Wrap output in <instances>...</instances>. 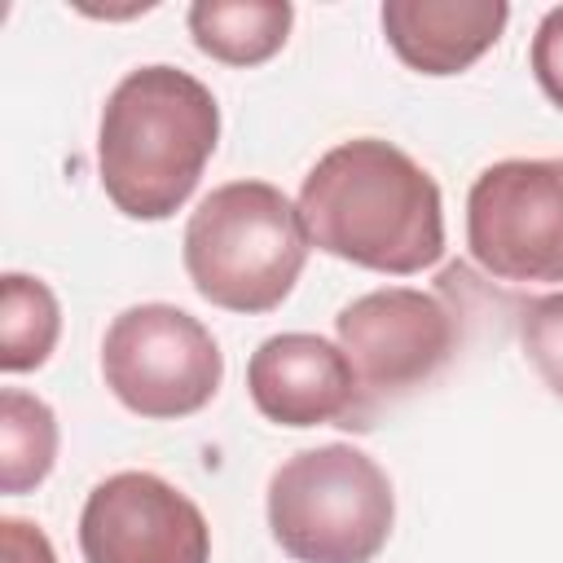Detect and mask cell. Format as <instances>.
<instances>
[{
	"label": "cell",
	"mask_w": 563,
	"mask_h": 563,
	"mask_svg": "<svg viewBox=\"0 0 563 563\" xmlns=\"http://www.w3.org/2000/svg\"><path fill=\"white\" fill-rule=\"evenodd\" d=\"M295 207L317 251L369 273L409 277L444 255L440 185L400 145L378 136L325 150L303 176Z\"/></svg>",
	"instance_id": "6da1fadb"
},
{
	"label": "cell",
	"mask_w": 563,
	"mask_h": 563,
	"mask_svg": "<svg viewBox=\"0 0 563 563\" xmlns=\"http://www.w3.org/2000/svg\"><path fill=\"white\" fill-rule=\"evenodd\" d=\"M220 141V106L202 79L176 66L128 70L106 97L97 176L128 220L176 216Z\"/></svg>",
	"instance_id": "7a4b0ae2"
},
{
	"label": "cell",
	"mask_w": 563,
	"mask_h": 563,
	"mask_svg": "<svg viewBox=\"0 0 563 563\" xmlns=\"http://www.w3.org/2000/svg\"><path fill=\"white\" fill-rule=\"evenodd\" d=\"M185 273L194 290L224 312H273L308 264L299 207L268 180H229L211 189L185 224Z\"/></svg>",
	"instance_id": "3957f363"
},
{
	"label": "cell",
	"mask_w": 563,
	"mask_h": 563,
	"mask_svg": "<svg viewBox=\"0 0 563 563\" xmlns=\"http://www.w3.org/2000/svg\"><path fill=\"white\" fill-rule=\"evenodd\" d=\"M391 523V479L356 444L299 449L268 479V528L295 563H369Z\"/></svg>",
	"instance_id": "277c9868"
},
{
	"label": "cell",
	"mask_w": 563,
	"mask_h": 563,
	"mask_svg": "<svg viewBox=\"0 0 563 563\" xmlns=\"http://www.w3.org/2000/svg\"><path fill=\"white\" fill-rule=\"evenodd\" d=\"M101 378L136 418H189L220 391L224 356L211 330L176 303H132L101 339Z\"/></svg>",
	"instance_id": "5b68a950"
},
{
	"label": "cell",
	"mask_w": 563,
	"mask_h": 563,
	"mask_svg": "<svg viewBox=\"0 0 563 563\" xmlns=\"http://www.w3.org/2000/svg\"><path fill=\"white\" fill-rule=\"evenodd\" d=\"M466 246L497 282H563V158L484 167L466 194Z\"/></svg>",
	"instance_id": "8992f818"
},
{
	"label": "cell",
	"mask_w": 563,
	"mask_h": 563,
	"mask_svg": "<svg viewBox=\"0 0 563 563\" xmlns=\"http://www.w3.org/2000/svg\"><path fill=\"white\" fill-rule=\"evenodd\" d=\"M334 334L365 396H396L435 378L457 347L453 308L440 295L413 286H383L356 295L339 308Z\"/></svg>",
	"instance_id": "52a82bcc"
},
{
	"label": "cell",
	"mask_w": 563,
	"mask_h": 563,
	"mask_svg": "<svg viewBox=\"0 0 563 563\" xmlns=\"http://www.w3.org/2000/svg\"><path fill=\"white\" fill-rule=\"evenodd\" d=\"M84 563H207L202 510L154 471L106 475L79 510Z\"/></svg>",
	"instance_id": "ba28073f"
},
{
	"label": "cell",
	"mask_w": 563,
	"mask_h": 563,
	"mask_svg": "<svg viewBox=\"0 0 563 563\" xmlns=\"http://www.w3.org/2000/svg\"><path fill=\"white\" fill-rule=\"evenodd\" d=\"M246 391L277 427H369L365 387L347 352L321 334H273L246 361Z\"/></svg>",
	"instance_id": "9c48e42d"
},
{
	"label": "cell",
	"mask_w": 563,
	"mask_h": 563,
	"mask_svg": "<svg viewBox=\"0 0 563 563\" xmlns=\"http://www.w3.org/2000/svg\"><path fill=\"white\" fill-rule=\"evenodd\" d=\"M391 53L418 75H462L506 31V0H387L378 9Z\"/></svg>",
	"instance_id": "30bf717a"
},
{
	"label": "cell",
	"mask_w": 563,
	"mask_h": 563,
	"mask_svg": "<svg viewBox=\"0 0 563 563\" xmlns=\"http://www.w3.org/2000/svg\"><path fill=\"white\" fill-rule=\"evenodd\" d=\"M295 22L290 0H198L189 4V35L198 53L224 66H260L282 53Z\"/></svg>",
	"instance_id": "8fae6325"
},
{
	"label": "cell",
	"mask_w": 563,
	"mask_h": 563,
	"mask_svg": "<svg viewBox=\"0 0 563 563\" xmlns=\"http://www.w3.org/2000/svg\"><path fill=\"white\" fill-rule=\"evenodd\" d=\"M62 334V308L57 295L31 277V273H4L0 277V369L26 374L40 369Z\"/></svg>",
	"instance_id": "7c38bea8"
},
{
	"label": "cell",
	"mask_w": 563,
	"mask_h": 563,
	"mask_svg": "<svg viewBox=\"0 0 563 563\" xmlns=\"http://www.w3.org/2000/svg\"><path fill=\"white\" fill-rule=\"evenodd\" d=\"M53 462H57L53 409L22 387H4L0 391V488L13 497L31 493L35 484L48 479Z\"/></svg>",
	"instance_id": "4fadbf2b"
},
{
	"label": "cell",
	"mask_w": 563,
	"mask_h": 563,
	"mask_svg": "<svg viewBox=\"0 0 563 563\" xmlns=\"http://www.w3.org/2000/svg\"><path fill=\"white\" fill-rule=\"evenodd\" d=\"M519 343H523V356L532 361V369L541 374V383L554 396H563V290L541 295L523 308Z\"/></svg>",
	"instance_id": "5bb4252c"
},
{
	"label": "cell",
	"mask_w": 563,
	"mask_h": 563,
	"mask_svg": "<svg viewBox=\"0 0 563 563\" xmlns=\"http://www.w3.org/2000/svg\"><path fill=\"white\" fill-rule=\"evenodd\" d=\"M528 66H532L541 92L563 110V4L550 9V13L537 22L532 48H528Z\"/></svg>",
	"instance_id": "9a60e30c"
},
{
	"label": "cell",
	"mask_w": 563,
	"mask_h": 563,
	"mask_svg": "<svg viewBox=\"0 0 563 563\" xmlns=\"http://www.w3.org/2000/svg\"><path fill=\"white\" fill-rule=\"evenodd\" d=\"M0 559L4 563H57V550L44 537V528H35L31 519L4 515L0 519Z\"/></svg>",
	"instance_id": "2e32d148"
}]
</instances>
